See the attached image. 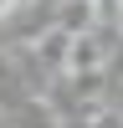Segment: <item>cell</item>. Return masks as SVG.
I'll use <instances>...</instances> for the list:
<instances>
[{
  "label": "cell",
  "instance_id": "6da1fadb",
  "mask_svg": "<svg viewBox=\"0 0 123 128\" xmlns=\"http://www.w3.org/2000/svg\"><path fill=\"white\" fill-rule=\"evenodd\" d=\"M10 10H16V0H0V20H5V16H10Z\"/></svg>",
  "mask_w": 123,
  "mask_h": 128
}]
</instances>
